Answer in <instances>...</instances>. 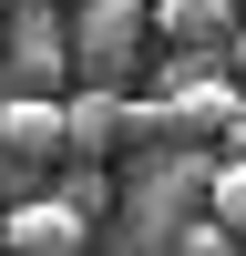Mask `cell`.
I'll list each match as a JSON object with an SVG mask.
<instances>
[{
    "label": "cell",
    "instance_id": "cell-2",
    "mask_svg": "<svg viewBox=\"0 0 246 256\" xmlns=\"http://www.w3.org/2000/svg\"><path fill=\"white\" fill-rule=\"evenodd\" d=\"M10 92H52V82H72V31H62L52 0H10Z\"/></svg>",
    "mask_w": 246,
    "mask_h": 256
},
{
    "label": "cell",
    "instance_id": "cell-13",
    "mask_svg": "<svg viewBox=\"0 0 246 256\" xmlns=\"http://www.w3.org/2000/svg\"><path fill=\"white\" fill-rule=\"evenodd\" d=\"M0 10H10V0H0Z\"/></svg>",
    "mask_w": 246,
    "mask_h": 256
},
{
    "label": "cell",
    "instance_id": "cell-3",
    "mask_svg": "<svg viewBox=\"0 0 246 256\" xmlns=\"http://www.w3.org/2000/svg\"><path fill=\"white\" fill-rule=\"evenodd\" d=\"M123 113H134V92L72 82V92H62V164H113L123 154Z\"/></svg>",
    "mask_w": 246,
    "mask_h": 256
},
{
    "label": "cell",
    "instance_id": "cell-6",
    "mask_svg": "<svg viewBox=\"0 0 246 256\" xmlns=\"http://www.w3.org/2000/svg\"><path fill=\"white\" fill-rule=\"evenodd\" d=\"M195 195H205V154H164L154 174L134 184V205H144V226H154V236H164L174 216H195Z\"/></svg>",
    "mask_w": 246,
    "mask_h": 256
},
{
    "label": "cell",
    "instance_id": "cell-4",
    "mask_svg": "<svg viewBox=\"0 0 246 256\" xmlns=\"http://www.w3.org/2000/svg\"><path fill=\"white\" fill-rule=\"evenodd\" d=\"M0 154L10 164H62V92H0Z\"/></svg>",
    "mask_w": 246,
    "mask_h": 256
},
{
    "label": "cell",
    "instance_id": "cell-9",
    "mask_svg": "<svg viewBox=\"0 0 246 256\" xmlns=\"http://www.w3.org/2000/svg\"><path fill=\"white\" fill-rule=\"evenodd\" d=\"M62 205H72V216L92 226L102 205H113V184H102V164H72V174H62Z\"/></svg>",
    "mask_w": 246,
    "mask_h": 256
},
{
    "label": "cell",
    "instance_id": "cell-11",
    "mask_svg": "<svg viewBox=\"0 0 246 256\" xmlns=\"http://www.w3.org/2000/svg\"><path fill=\"white\" fill-rule=\"evenodd\" d=\"M226 72L246 82V20H236V31H226Z\"/></svg>",
    "mask_w": 246,
    "mask_h": 256
},
{
    "label": "cell",
    "instance_id": "cell-8",
    "mask_svg": "<svg viewBox=\"0 0 246 256\" xmlns=\"http://www.w3.org/2000/svg\"><path fill=\"white\" fill-rule=\"evenodd\" d=\"M205 216H216L226 236L246 246V164H236V154H216V164H205Z\"/></svg>",
    "mask_w": 246,
    "mask_h": 256
},
{
    "label": "cell",
    "instance_id": "cell-12",
    "mask_svg": "<svg viewBox=\"0 0 246 256\" xmlns=\"http://www.w3.org/2000/svg\"><path fill=\"white\" fill-rule=\"evenodd\" d=\"M52 10H72V0H52Z\"/></svg>",
    "mask_w": 246,
    "mask_h": 256
},
{
    "label": "cell",
    "instance_id": "cell-10",
    "mask_svg": "<svg viewBox=\"0 0 246 256\" xmlns=\"http://www.w3.org/2000/svg\"><path fill=\"white\" fill-rule=\"evenodd\" d=\"M216 144H226V154L246 164V102H236V113H226V134H216Z\"/></svg>",
    "mask_w": 246,
    "mask_h": 256
},
{
    "label": "cell",
    "instance_id": "cell-1",
    "mask_svg": "<svg viewBox=\"0 0 246 256\" xmlns=\"http://www.w3.org/2000/svg\"><path fill=\"white\" fill-rule=\"evenodd\" d=\"M72 82H134L144 72V41H154V10L144 0H72Z\"/></svg>",
    "mask_w": 246,
    "mask_h": 256
},
{
    "label": "cell",
    "instance_id": "cell-5",
    "mask_svg": "<svg viewBox=\"0 0 246 256\" xmlns=\"http://www.w3.org/2000/svg\"><path fill=\"white\" fill-rule=\"evenodd\" d=\"M82 236H92V226H82L62 195H31V205H10V226H0V246H10V256H82Z\"/></svg>",
    "mask_w": 246,
    "mask_h": 256
},
{
    "label": "cell",
    "instance_id": "cell-7",
    "mask_svg": "<svg viewBox=\"0 0 246 256\" xmlns=\"http://www.w3.org/2000/svg\"><path fill=\"white\" fill-rule=\"evenodd\" d=\"M154 10L164 41H184V52H226V31H236V0H144Z\"/></svg>",
    "mask_w": 246,
    "mask_h": 256
}]
</instances>
